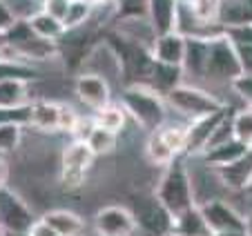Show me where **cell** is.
Wrapping results in <instances>:
<instances>
[{
	"label": "cell",
	"mask_w": 252,
	"mask_h": 236,
	"mask_svg": "<svg viewBox=\"0 0 252 236\" xmlns=\"http://www.w3.org/2000/svg\"><path fill=\"white\" fill-rule=\"evenodd\" d=\"M78 120V114L69 107V105H61V116H58V132H67L71 134L74 125Z\"/></svg>",
	"instance_id": "8d00e7d4"
},
{
	"label": "cell",
	"mask_w": 252,
	"mask_h": 236,
	"mask_svg": "<svg viewBox=\"0 0 252 236\" xmlns=\"http://www.w3.org/2000/svg\"><path fill=\"white\" fill-rule=\"evenodd\" d=\"M32 83L2 81L0 83V107H23V105H32Z\"/></svg>",
	"instance_id": "603a6c76"
},
{
	"label": "cell",
	"mask_w": 252,
	"mask_h": 236,
	"mask_svg": "<svg viewBox=\"0 0 252 236\" xmlns=\"http://www.w3.org/2000/svg\"><path fill=\"white\" fill-rule=\"evenodd\" d=\"M223 36L228 38L234 47H250V45H252V23L250 25H239V27L223 29Z\"/></svg>",
	"instance_id": "836d02e7"
},
{
	"label": "cell",
	"mask_w": 252,
	"mask_h": 236,
	"mask_svg": "<svg viewBox=\"0 0 252 236\" xmlns=\"http://www.w3.org/2000/svg\"><path fill=\"white\" fill-rule=\"evenodd\" d=\"M232 134L243 145H252V107H243L232 114Z\"/></svg>",
	"instance_id": "f1b7e54d"
},
{
	"label": "cell",
	"mask_w": 252,
	"mask_h": 236,
	"mask_svg": "<svg viewBox=\"0 0 252 236\" xmlns=\"http://www.w3.org/2000/svg\"><path fill=\"white\" fill-rule=\"evenodd\" d=\"M208 54H210V40L205 38H186V56H183V78L190 81V85L203 83L205 67H208Z\"/></svg>",
	"instance_id": "7c38bea8"
},
{
	"label": "cell",
	"mask_w": 252,
	"mask_h": 236,
	"mask_svg": "<svg viewBox=\"0 0 252 236\" xmlns=\"http://www.w3.org/2000/svg\"><path fill=\"white\" fill-rule=\"evenodd\" d=\"M85 2L92 7H103V5H110L112 0H85Z\"/></svg>",
	"instance_id": "7bdbcfd3"
},
{
	"label": "cell",
	"mask_w": 252,
	"mask_h": 236,
	"mask_svg": "<svg viewBox=\"0 0 252 236\" xmlns=\"http://www.w3.org/2000/svg\"><path fill=\"white\" fill-rule=\"evenodd\" d=\"M7 178H9V167H7L5 158H2V154H0V187H5L7 185Z\"/></svg>",
	"instance_id": "60d3db41"
},
{
	"label": "cell",
	"mask_w": 252,
	"mask_h": 236,
	"mask_svg": "<svg viewBox=\"0 0 252 236\" xmlns=\"http://www.w3.org/2000/svg\"><path fill=\"white\" fill-rule=\"evenodd\" d=\"M40 9H43L45 14L54 16L56 20H61V23H63V18H65L67 9H69V0H43Z\"/></svg>",
	"instance_id": "d590c367"
},
{
	"label": "cell",
	"mask_w": 252,
	"mask_h": 236,
	"mask_svg": "<svg viewBox=\"0 0 252 236\" xmlns=\"http://www.w3.org/2000/svg\"><path fill=\"white\" fill-rule=\"evenodd\" d=\"M183 83V69L181 67H174V65H163V62H157L154 60V67H152V74H150L148 83L145 85L150 89H154L158 96L165 98L174 87H179Z\"/></svg>",
	"instance_id": "9a60e30c"
},
{
	"label": "cell",
	"mask_w": 252,
	"mask_h": 236,
	"mask_svg": "<svg viewBox=\"0 0 252 236\" xmlns=\"http://www.w3.org/2000/svg\"><path fill=\"white\" fill-rule=\"evenodd\" d=\"M165 103L172 109H176L179 114L188 118V120H196V118L210 116V114L223 109L225 105L221 103L214 94H210L208 89L196 85H179L165 96Z\"/></svg>",
	"instance_id": "277c9868"
},
{
	"label": "cell",
	"mask_w": 252,
	"mask_h": 236,
	"mask_svg": "<svg viewBox=\"0 0 252 236\" xmlns=\"http://www.w3.org/2000/svg\"><path fill=\"white\" fill-rule=\"evenodd\" d=\"M29 27H32V31L36 33L38 38H45V40H52V43H56L58 38L65 33V27H63L61 20H56L54 16L45 14L43 9L33 11L32 16L27 18Z\"/></svg>",
	"instance_id": "cb8c5ba5"
},
{
	"label": "cell",
	"mask_w": 252,
	"mask_h": 236,
	"mask_svg": "<svg viewBox=\"0 0 252 236\" xmlns=\"http://www.w3.org/2000/svg\"><path fill=\"white\" fill-rule=\"evenodd\" d=\"M210 236H248L246 232H225V234H210Z\"/></svg>",
	"instance_id": "f6af8a7d"
},
{
	"label": "cell",
	"mask_w": 252,
	"mask_h": 236,
	"mask_svg": "<svg viewBox=\"0 0 252 236\" xmlns=\"http://www.w3.org/2000/svg\"><path fill=\"white\" fill-rule=\"evenodd\" d=\"M94 223L98 236H129L136 230L132 209L121 207V205H110V207L100 209L96 214Z\"/></svg>",
	"instance_id": "30bf717a"
},
{
	"label": "cell",
	"mask_w": 252,
	"mask_h": 236,
	"mask_svg": "<svg viewBox=\"0 0 252 236\" xmlns=\"http://www.w3.org/2000/svg\"><path fill=\"white\" fill-rule=\"evenodd\" d=\"M123 109L150 132L165 123V98L143 83H134L123 89Z\"/></svg>",
	"instance_id": "7a4b0ae2"
},
{
	"label": "cell",
	"mask_w": 252,
	"mask_h": 236,
	"mask_svg": "<svg viewBox=\"0 0 252 236\" xmlns=\"http://www.w3.org/2000/svg\"><path fill=\"white\" fill-rule=\"evenodd\" d=\"M20 141H23V127L20 125H0V154H11L20 147Z\"/></svg>",
	"instance_id": "f546056e"
},
{
	"label": "cell",
	"mask_w": 252,
	"mask_h": 236,
	"mask_svg": "<svg viewBox=\"0 0 252 236\" xmlns=\"http://www.w3.org/2000/svg\"><path fill=\"white\" fill-rule=\"evenodd\" d=\"M92 14H94V7L87 5L85 0H74L69 2V9H67L65 18H63V27L65 29H78L83 25L90 23Z\"/></svg>",
	"instance_id": "4316f807"
},
{
	"label": "cell",
	"mask_w": 252,
	"mask_h": 236,
	"mask_svg": "<svg viewBox=\"0 0 252 236\" xmlns=\"http://www.w3.org/2000/svg\"><path fill=\"white\" fill-rule=\"evenodd\" d=\"M145 154H148L150 161L157 163V165H170V163L176 158V156L170 151V147L163 143V138L158 136L157 129L150 134L148 143H145Z\"/></svg>",
	"instance_id": "83f0119b"
},
{
	"label": "cell",
	"mask_w": 252,
	"mask_h": 236,
	"mask_svg": "<svg viewBox=\"0 0 252 236\" xmlns=\"http://www.w3.org/2000/svg\"><path fill=\"white\" fill-rule=\"evenodd\" d=\"M29 236H61V234L49 223H45L43 218H36V223L29 227Z\"/></svg>",
	"instance_id": "f35d334b"
},
{
	"label": "cell",
	"mask_w": 252,
	"mask_h": 236,
	"mask_svg": "<svg viewBox=\"0 0 252 236\" xmlns=\"http://www.w3.org/2000/svg\"><path fill=\"white\" fill-rule=\"evenodd\" d=\"M94 123H96V127H103V129H107V132L121 134L125 129V125H127V112H125L121 105L107 103L100 109H96Z\"/></svg>",
	"instance_id": "d4e9b609"
},
{
	"label": "cell",
	"mask_w": 252,
	"mask_h": 236,
	"mask_svg": "<svg viewBox=\"0 0 252 236\" xmlns=\"http://www.w3.org/2000/svg\"><path fill=\"white\" fill-rule=\"evenodd\" d=\"M85 145L90 147V151L96 156H110L119 149V134L114 132H107L103 127H96L90 132V136L85 138Z\"/></svg>",
	"instance_id": "484cf974"
},
{
	"label": "cell",
	"mask_w": 252,
	"mask_h": 236,
	"mask_svg": "<svg viewBox=\"0 0 252 236\" xmlns=\"http://www.w3.org/2000/svg\"><path fill=\"white\" fill-rule=\"evenodd\" d=\"M69 2H74V0H69Z\"/></svg>",
	"instance_id": "681fc988"
},
{
	"label": "cell",
	"mask_w": 252,
	"mask_h": 236,
	"mask_svg": "<svg viewBox=\"0 0 252 236\" xmlns=\"http://www.w3.org/2000/svg\"><path fill=\"white\" fill-rule=\"evenodd\" d=\"M239 60H241V69L246 74H252V45L250 47H237Z\"/></svg>",
	"instance_id": "ab89813d"
},
{
	"label": "cell",
	"mask_w": 252,
	"mask_h": 236,
	"mask_svg": "<svg viewBox=\"0 0 252 236\" xmlns=\"http://www.w3.org/2000/svg\"><path fill=\"white\" fill-rule=\"evenodd\" d=\"M58 116H61V103L38 100V103H32L29 125L40 132H58Z\"/></svg>",
	"instance_id": "ac0fdd59"
},
{
	"label": "cell",
	"mask_w": 252,
	"mask_h": 236,
	"mask_svg": "<svg viewBox=\"0 0 252 236\" xmlns=\"http://www.w3.org/2000/svg\"><path fill=\"white\" fill-rule=\"evenodd\" d=\"M74 94H76V98L81 103H85L87 107H92L96 112V109H100L103 105L110 103L112 89H110V83L103 81L100 76L83 71L74 81Z\"/></svg>",
	"instance_id": "8fae6325"
},
{
	"label": "cell",
	"mask_w": 252,
	"mask_h": 236,
	"mask_svg": "<svg viewBox=\"0 0 252 236\" xmlns=\"http://www.w3.org/2000/svg\"><path fill=\"white\" fill-rule=\"evenodd\" d=\"M203 214L210 234H225V232H246V218L223 199H212L196 205Z\"/></svg>",
	"instance_id": "52a82bcc"
},
{
	"label": "cell",
	"mask_w": 252,
	"mask_h": 236,
	"mask_svg": "<svg viewBox=\"0 0 252 236\" xmlns=\"http://www.w3.org/2000/svg\"><path fill=\"white\" fill-rule=\"evenodd\" d=\"M243 192H250V194H252V183H250V185H248V187H246V189H243Z\"/></svg>",
	"instance_id": "7dc6e473"
},
{
	"label": "cell",
	"mask_w": 252,
	"mask_h": 236,
	"mask_svg": "<svg viewBox=\"0 0 252 236\" xmlns=\"http://www.w3.org/2000/svg\"><path fill=\"white\" fill-rule=\"evenodd\" d=\"M83 65L87 74H96L100 76L103 81L114 83V81H123V62H121V56L116 54V49L112 47L110 43L103 45H94V47L87 52V56L83 58Z\"/></svg>",
	"instance_id": "ba28073f"
},
{
	"label": "cell",
	"mask_w": 252,
	"mask_h": 236,
	"mask_svg": "<svg viewBox=\"0 0 252 236\" xmlns=\"http://www.w3.org/2000/svg\"><path fill=\"white\" fill-rule=\"evenodd\" d=\"M221 185L228 189H246L252 183V145L239 156L237 161L223 167H214Z\"/></svg>",
	"instance_id": "5bb4252c"
},
{
	"label": "cell",
	"mask_w": 252,
	"mask_h": 236,
	"mask_svg": "<svg viewBox=\"0 0 252 236\" xmlns=\"http://www.w3.org/2000/svg\"><path fill=\"white\" fill-rule=\"evenodd\" d=\"M0 236H29V232H0Z\"/></svg>",
	"instance_id": "ee69618b"
},
{
	"label": "cell",
	"mask_w": 252,
	"mask_h": 236,
	"mask_svg": "<svg viewBox=\"0 0 252 236\" xmlns=\"http://www.w3.org/2000/svg\"><path fill=\"white\" fill-rule=\"evenodd\" d=\"M18 20V16H16V9L9 5V2H5V0H0V31H7V29L11 27V25Z\"/></svg>",
	"instance_id": "74e56055"
},
{
	"label": "cell",
	"mask_w": 252,
	"mask_h": 236,
	"mask_svg": "<svg viewBox=\"0 0 252 236\" xmlns=\"http://www.w3.org/2000/svg\"><path fill=\"white\" fill-rule=\"evenodd\" d=\"M157 201L170 214V218H176L186 209L194 207L192 176L183 156H176L170 165H165V172L157 185Z\"/></svg>",
	"instance_id": "6da1fadb"
},
{
	"label": "cell",
	"mask_w": 252,
	"mask_h": 236,
	"mask_svg": "<svg viewBox=\"0 0 252 236\" xmlns=\"http://www.w3.org/2000/svg\"><path fill=\"white\" fill-rule=\"evenodd\" d=\"M230 89L239 96V98L246 103V107H252V74H239L232 83H230Z\"/></svg>",
	"instance_id": "e575fe53"
},
{
	"label": "cell",
	"mask_w": 252,
	"mask_h": 236,
	"mask_svg": "<svg viewBox=\"0 0 252 236\" xmlns=\"http://www.w3.org/2000/svg\"><path fill=\"white\" fill-rule=\"evenodd\" d=\"M119 18H141L148 11V0H112Z\"/></svg>",
	"instance_id": "1f68e13d"
},
{
	"label": "cell",
	"mask_w": 252,
	"mask_h": 236,
	"mask_svg": "<svg viewBox=\"0 0 252 236\" xmlns=\"http://www.w3.org/2000/svg\"><path fill=\"white\" fill-rule=\"evenodd\" d=\"M29 112H32V105H23V107H0V125H29Z\"/></svg>",
	"instance_id": "d6a6232c"
},
{
	"label": "cell",
	"mask_w": 252,
	"mask_h": 236,
	"mask_svg": "<svg viewBox=\"0 0 252 236\" xmlns=\"http://www.w3.org/2000/svg\"><path fill=\"white\" fill-rule=\"evenodd\" d=\"M194 11V16L205 25H219L217 16H219V5L221 0H188Z\"/></svg>",
	"instance_id": "4dcf8cb0"
},
{
	"label": "cell",
	"mask_w": 252,
	"mask_h": 236,
	"mask_svg": "<svg viewBox=\"0 0 252 236\" xmlns=\"http://www.w3.org/2000/svg\"><path fill=\"white\" fill-rule=\"evenodd\" d=\"M38 78V71H36V67L32 65V62L23 60V58L14 56L9 58L5 54V56H0V83L2 81H36Z\"/></svg>",
	"instance_id": "44dd1931"
},
{
	"label": "cell",
	"mask_w": 252,
	"mask_h": 236,
	"mask_svg": "<svg viewBox=\"0 0 252 236\" xmlns=\"http://www.w3.org/2000/svg\"><path fill=\"white\" fill-rule=\"evenodd\" d=\"M239 74H243V69L237 47L223 33L217 38H210V54H208V67H205L203 83H208V85H225L228 83L230 85Z\"/></svg>",
	"instance_id": "3957f363"
},
{
	"label": "cell",
	"mask_w": 252,
	"mask_h": 236,
	"mask_svg": "<svg viewBox=\"0 0 252 236\" xmlns=\"http://www.w3.org/2000/svg\"><path fill=\"white\" fill-rule=\"evenodd\" d=\"M246 234H248V236H252V214L246 218Z\"/></svg>",
	"instance_id": "bcb514c9"
},
{
	"label": "cell",
	"mask_w": 252,
	"mask_h": 236,
	"mask_svg": "<svg viewBox=\"0 0 252 236\" xmlns=\"http://www.w3.org/2000/svg\"><path fill=\"white\" fill-rule=\"evenodd\" d=\"M33 2H36V5H38V7H40V5H43V0H33Z\"/></svg>",
	"instance_id": "c3c4849f"
},
{
	"label": "cell",
	"mask_w": 252,
	"mask_h": 236,
	"mask_svg": "<svg viewBox=\"0 0 252 236\" xmlns=\"http://www.w3.org/2000/svg\"><path fill=\"white\" fill-rule=\"evenodd\" d=\"M7 52H9V43H7L5 31H0V56H5Z\"/></svg>",
	"instance_id": "b9f144b4"
},
{
	"label": "cell",
	"mask_w": 252,
	"mask_h": 236,
	"mask_svg": "<svg viewBox=\"0 0 252 236\" xmlns=\"http://www.w3.org/2000/svg\"><path fill=\"white\" fill-rule=\"evenodd\" d=\"M230 109H232V107H228V105H225L223 109L210 114V116L190 120V125L186 127V151H183V154H186V156H201V154H203V149H205V145H208L212 132L217 129V125H219L221 120L228 116Z\"/></svg>",
	"instance_id": "9c48e42d"
},
{
	"label": "cell",
	"mask_w": 252,
	"mask_h": 236,
	"mask_svg": "<svg viewBox=\"0 0 252 236\" xmlns=\"http://www.w3.org/2000/svg\"><path fill=\"white\" fill-rule=\"evenodd\" d=\"M176 2H179V0H148L145 18L150 20V25H152V29L157 33L174 31Z\"/></svg>",
	"instance_id": "2e32d148"
},
{
	"label": "cell",
	"mask_w": 252,
	"mask_h": 236,
	"mask_svg": "<svg viewBox=\"0 0 252 236\" xmlns=\"http://www.w3.org/2000/svg\"><path fill=\"white\" fill-rule=\"evenodd\" d=\"M246 149H248V145H243L241 141L232 138V141L223 143V145H217V147L205 149L203 154H201V158H203V163H208L210 167H223V165H228V163L237 161Z\"/></svg>",
	"instance_id": "7402d4cb"
},
{
	"label": "cell",
	"mask_w": 252,
	"mask_h": 236,
	"mask_svg": "<svg viewBox=\"0 0 252 236\" xmlns=\"http://www.w3.org/2000/svg\"><path fill=\"white\" fill-rule=\"evenodd\" d=\"M217 23L223 29L252 23V0H221Z\"/></svg>",
	"instance_id": "e0dca14e"
},
{
	"label": "cell",
	"mask_w": 252,
	"mask_h": 236,
	"mask_svg": "<svg viewBox=\"0 0 252 236\" xmlns=\"http://www.w3.org/2000/svg\"><path fill=\"white\" fill-rule=\"evenodd\" d=\"M36 216L14 189L0 187V232H29Z\"/></svg>",
	"instance_id": "8992f818"
},
{
	"label": "cell",
	"mask_w": 252,
	"mask_h": 236,
	"mask_svg": "<svg viewBox=\"0 0 252 236\" xmlns=\"http://www.w3.org/2000/svg\"><path fill=\"white\" fill-rule=\"evenodd\" d=\"M150 54H152V58L157 62L181 67L183 56H186V38L176 31L157 33L152 47H150Z\"/></svg>",
	"instance_id": "4fadbf2b"
},
{
	"label": "cell",
	"mask_w": 252,
	"mask_h": 236,
	"mask_svg": "<svg viewBox=\"0 0 252 236\" xmlns=\"http://www.w3.org/2000/svg\"><path fill=\"white\" fill-rule=\"evenodd\" d=\"M94 154L85 141H71L61 154V180L67 189H78L85 183L87 170L92 167Z\"/></svg>",
	"instance_id": "5b68a950"
},
{
	"label": "cell",
	"mask_w": 252,
	"mask_h": 236,
	"mask_svg": "<svg viewBox=\"0 0 252 236\" xmlns=\"http://www.w3.org/2000/svg\"><path fill=\"white\" fill-rule=\"evenodd\" d=\"M172 232L176 236H210V230L203 221V214L201 209L190 207L183 214H179L176 218H172Z\"/></svg>",
	"instance_id": "d6986e66"
},
{
	"label": "cell",
	"mask_w": 252,
	"mask_h": 236,
	"mask_svg": "<svg viewBox=\"0 0 252 236\" xmlns=\"http://www.w3.org/2000/svg\"><path fill=\"white\" fill-rule=\"evenodd\" d=\"M43 221L49 223L61 236H81L83 225H85L83 218L71 209H49L43 216Z\"/></svg>",
	"instance_id": "ffe728a7"
}]
</instances>
